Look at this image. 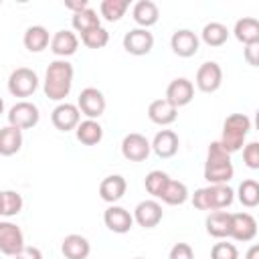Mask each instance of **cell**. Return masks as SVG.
<instances>
[{"mask_svg": "<svg viewBox=\"0 0 259 259\" xmlns=\"http://www.w3.org/2000/svg\"><path fill=\"white\" fill-rule=\"evenodd\" d=\"M26 51L30 53H40L45 51L49 45H51V36H49V30L40 24H34V26H28L26 32H24V38H22Z\"/></svg>", "mask_w": 259, "mask_h": 259, "instance_id": "obj_27", "label": "cell"}, {"mask_svg": "<svg viewBox=\"0 0 259 259\" xmlns=\"http://www.w3.org/2000/svg\"><path fill=\"white\" fill-rule=\"evenodd\" d=\"M103 223L111 233L123 235L134 227V217L130 214V210H125L123 206L111 204L105 212H103Z\"/></svg>", "mask_w": 259, "mask_h": 259, "instance_id": "obj_17", "label": "cell"}, {"mask_svg": "<svg viewBox=\"0 0 259 259\" xmlns=\"http://www.w3.org/2000/svg\"><path fill=\"white\" fill-rule=\"evenodd\" d=\"M243 53H245V61H247L251 67H257V63H259V42H255V45H245Z\"/></svg>", "mask_w": 259, "mask_h": 259, "instance_id": "obj_40", "label": "cell"}, {"mask_svg": "<svg viewBox=\"0 0 259 259\" xmlns=\"http://www.w3.org/2000/svg\"><path fill=\"white\" fill-rule=\"evenodd\" d=\"M127 8H130V2L127 0H103L99 4V12H101V16L107 22H117L125 14Z\"/></svg>", "mask_w": 259, "mask_h": 259, "instance_id": "obj_33", "label": "cell"}, {"mask_svg": "<svg viewBox=\"0 0 259 259\" xmlns=\"http://www.w3.org/2000/svg\"><path fill=\"white\" fill-rule=\"evenodd\" d=\"M125 190H127V182L119 174H111V176L103 178L99 184V196L109 204H115L117 200H121Z\"/></svg>", "mask_w": 259, "mask_h": 259, "instance_id": "obj_21", "label": "cell"}, {"mask_svg": "<svg viewBox=\"0 0 259 259\" xmlns=\"http://www.w3.org/2000/svg\"><path fill=\"white\" fill-rule=\"evenodd\" d=\"M73 75H75V71L69 61H65V59L53 61L45 73V85H42L45 95L53 101H63L71 93Z\"/></svg>", "mask_w": 259, "mask_h": 259, "instance_id": "obj_1", "label": "cell"}, {"mask_svg": "<svg viewBox=\"0 0 259 259\" xmlns=\"http://www.w3.org/2000/svg\"><path fill=\"white\" fill-rule=\"evenodd\" d=\"M22 148V130L6 125L0 127V156H14Z\"/></svg>", "mask_w": 259, "mask_h": 259, "instance_id": "obj_28", "label": "cell"}, {"mask_svg": "<svg viewBox=\"0 0 259 259\" xmlns=\"http://www.w3.org/2000/svg\"><path fill=\"white\" fill-rule=\"evenodd\" d=\"M132 14H134V20H136V24L140 28H150L160 18V10H158L156 2H152V0H140V2H136Z\"/></svg>", "mask_w": 259, "mask_h": 259, "instance_id": "obj_23", "label": "cell"}, {"mask_svg": "<svg viewBox=\"0 0 259 259\" xmlns=\"http://www.w3.org/2000/svg\"><path fill=\"white\" fill-rule=\"evenodd\" d=\"M150 152H152V146H150L148 138L142 134L134 132L121 140V154L130 162H144L150 156Z\"/></svg>", "mask_w": 259, "mask_h": 259, "instance_id": "obj_11", "label": "cell"}, {"mask_svg": "<svg viewBox=\"0 0 259 259\" xmlns=\"http://www.w3.org/2000/svg\"><path fill=\"white\" fill-rule=\"evenodd\" d=\"M168 180H170V176H168L166 172H162V170H152V172H148V176H146V180H144V186H146V190H148L154 198H158V196L162 194V190H164V186H166Z\"/></svg>", "mask_w": 259, "mask_h": 259, "instance_id": "obj_34", "label": "cell"}, {"mask_svg": "<svg viewBox=\"0 0 259 259\" xmlns=\"http://www.w3.org/2000/svg\"><path fill=\"white\" fill-rule=\"evenodd\" d=\"M245 259H259V247H257V245H253V247L247 251Z\"/></svg>", "mask_w": 259, "mask_h": 259, "instance_id": "obj_43", "label": "cell"}, {"mask_svg": "<svg viewBox=\"0 0 259 259\" xmlns=\"http://www.w3.org/2000/svg\"><path fill=\"white\" fill-rule=\"evenodd\" d=\"M24 247V235L18 225L10 221H0V253L14 257Z\"/></svg>", "mask_w": 259, "mask_h": 259, "instance_id": "obj_10", "label": "cell"}, {"mask_svg": "<svg viewBox=\"0 0 259 259\" xmlns=\"http://www.w3.org/2000/svg\"><path fill=\"white\" fill-rule=\"evenodd\" d=\"M148 117L156 125H170L178 117V109L166 99H154L148 105Z\"/></svg>", "mask_w": 259, "mask_h": 259, "instance_id": "obj_20", "label": "cell"}, {"mask_svg": "<svg viewBox=\"0 0 259 259\" xmlns=\"http://www.w3.org/2000/svg\"><path fill=\"white\" fill-rule=\"evenodd\" d=\"M61 251L65 255V259H87L91 253V245L83 235H67L61 243Z\"/></svg>", "mask_w": 259, "mask_h": 259, "instance_id": "obj_22", "label": "cell"}, {"mask_svg": "<svg viewBox=\"0 0 259 259\" xmlns=\"http://www.w3.org/2000/svg\"><path fill=\"white\" fill-rule=\"evenodd\" d=\"M38 119H40L38 107L34 103H30V101H18L8 111V125L18 127V130L34 127L38 123Z\"/></svg>", "mask_w": 259, "mask_h": 259, "instance_id": "obj_7", "label": "cell"}, {"mask_svg": "<svg viewBox=\"0 0 259 259\" xmlns=\"http://www.w3.org/2000/svg\"><path fill=\"white\" fill-rule=\"evenodd\" d=\"M38 87V77L28 67H18L8 77V91L14 97H30Z\"/></svg>", "mask_w": 259, "mask_h": 259, "instance_id": "obj_5", "label": "cell"}, {"mask_svg": "<svg viewBox=\"0 0 259 259\" xmlns=\"http://www.w3.org/2000/svg\"><path fill=\"white\" fill-rule=\"evenodd\" d=\"M257 235V221L249 212H231V229L229 237L235 241H253Z\"/></svg>", "mask_w": 259, "mask_h": 259, "instance_id": "obj_8", "label": "cell"}, {"mask_svg": "<svg viewBox=\"0 0 259 259\" xmlns=\"http://www.w3.org/2000/svg\"><path fill=\"white\" fill-rule=\"evenodd\" d=\"M65 8L67 10H73V14H77V12L85 10V8H89V2L87 0H67L65 2Z\"/></svg>", "mask_w": 259, "mask_h": 259, "instance_id": "obj_42", "label": "cell"}, {"mask_svg": "<svg viewBox=\"0 0 259 259\" xmlns=\"http://www.w3.org/2000/svg\"><path fill=\"white\" fill-rule=\"evenodd\" d=\"M237 196H239V202L247 208H255L259 204V184L257 180L253 178H247L239 184V190H237Z\"/></svg>", "mask_w": 259, "mask_h": 259, "instance_id": "obj_32", "label": "cell"}, {"mask_svg": "<svg viewBox=\"0 0 259 259\" xmlns=\"http://www.w3.org/2000/svg\"><path fill=\"white\" fill-rule=\"evenodd\" d=\"M200 38L208 47H221L229 38V28L225 24H221V22H208V24H204V28L200 32Z\"/></svg>", "mask_w": 259, "mask_h": 259, "instance_id": "obj_30", "label": "cell"}, {"mask_svg": "<svg viewBox=\"0 0 259 259\" xmlns=\"http://www.w3.org/2000/svg\"><path fill=\"white\" fill-rule=\"evenodd\" d=\"M4 111V101H2V97H0V113Z\"/></svg>", "mask_w": 259, "mask_h": 259, "instance_id": "obj_44", "label": "cell"}, {"mask_svg": "<svg viewBox=\"0 0 259 259\" xmlns=\"http://www.w3.org/2000/svg\"><path fill=\"white\" fill-rule=\"evenodd\" d=\"M0 214H2V192H0Z\"/></svg>", "mask_w": 259, "mask_h": 259, "instance_id": "obj_45", "label": "cell"}, {"mask_svg": "<svg viewBox=\"0 0 259 259\" xmlns=\"http://www.w3.org/2000/svg\"><path fill=\"white\" fill-rule=\"evenodd\" d=\"M152 150L158 158H172L176 156L178 148H180V140H178V134L172 132V130H162L154 136L152 140Z\"/></svg>", "mask_w": 259, "mask_h": 259, "instance_id": "obj_18", "label": "cell"}, {"mask_svg": "<svg viewBox=\"0 0 259 259\" xmlns=\"http://www.w3.org/2000/svg\"><path fill=\"white\" fill-rule=\"evenodd\" d=\"M134 221L140 225V227H144V229H154V227H158L160 225V221H162V217H164V212H162V204L158 202V200H142V202H138L136 204V208H134Z\"/></svg>", "mask_w": 259, "mask_h": 259, "instance_id": "obj_13", "label": "cell"}, {"mask_svg": "<svg viewBox=\"0 0 259 259\" xmlns=\"http://www.w3.org/2000/svg\"><path fill=\"white\" fill-rule=\"evenodd\" d=\"M168 259H194V251L188 243H176L170 253H168Z\"/></svg>", "mask_w": 259, "mask_h": 259, "instance_id": "obj_39", "label": "cell"}, {"mask_svg": "<svg viewBox=\"0 0 259 259\" xmlns=\"http://www.w3.org/2000/svg\"><path fill=\"white\" fill-rule=\"evenodd\" d=\"M105 97L99 89L95 87H85L79 97H77V109L87 117V119H97L105 111Z\"/></svg>", "mask_w": 259, "mask_h": 259, "instance_id": "obj_6", "label": "cell"}, {"mask_svg": "<svg viewBox=\"0 0 259 259\" xmlns=\"http://www.w3.org/2000/svg\"><path fill=\"white\" fill-rule=\"evenodd\" d=\"M77 49H79V38H77V34L73 30H67V28L57 30L53 34V38H51V51L57 57H63V59L71 57V55L77 53Z\"/></svg>", "mask_w": 259, "mask_h": 259, "instance_id": "obj_19", "label": "cell"}, {"mask_svg": "<svg viewBox=\"0 0 259 259\" xmlns=\"http://www.w3.org/2000/svg\"><path fill=\"white\" fill-rule=\"evenodd\" d=\"M22 196L16 190L2 192V217H16L22 210Z\"/></svg>", "mask_w": 259, "mask_h": 259, "instance_id": "obj_36", "label": "cell"}, {"mask_svg": "<svg viewBox=\"0 0 259 259\" xmlns=\"http://www.w3.org/2000/svg\"><path fill=\"white\" fill-rule=\"evenodd\" d=\"M136 259H144V257H136Z\"/></svg>", "mask_w": 259, "mask_h": 259, "instance_id": "obj_46", "label": "cell"}, {"mask_svg": "<svg viewBox=\"0 0 259 259\" xmlns=\"http://www.w3.org/2000/svg\"><path fill=\"white\" fill-rule=\"evenodd\" d=\"M14 259H42V253H40L38 247H28V245H24V247L14 255Z\"/></svg>", "mask_w": 259, "mask_h": 259, "instance_id": "obj_41", "label": "cell"}, {"mask_svg": "<svg viewBox=\"0 0 259 259\" xmlns=\"http://www.w3.org/2000/svg\"><path fill=\"white\" fill-rule=\"evenodd\" d=\"M51 121H53V125L59 130V132H71V130H75L77 125H79V121H81V111L77 109V105H73V103H59L55 109H53V113H51Z\"/></svg>", "mask_w": 259, "mask_h": 259, "instance_id": "obj_14", "label": "cell"}, {"mask_svg": "<svg viewBox=\"0 0 259 259\" xmlns=\"http://www.w3.org/2000/svg\"><path fill=\"white\" fill-rule=\"evenodd\" d=\"M206 233L214 239H225L229 237V229H231V212L227 210H212L208 212L206 221Z\"/></svg>", "mask_w": 259, "mask_h": 259, "instance_id": "obj_26", "label": "cell"}, {"mask_svg": "<svg viewBox=\"0 0 259 259\" xmlns=\"http://www.w3.org/2000/svg\"><path fill=\"white\" fill-rule=\"evenodd\" d=\"M123 49L130 55L144 57L154 49V34L148 28H132L123 34Z\"/></svg>", "mask_w": 259, "mask_h": 259, "instance_id": "obj_9", "label": "cell"}, {"mask_svg": "<svg viewBox=\"0 0 259 259\" xmlns=\"http://www.w3.org/2000/svg\"><path fill=\"white\" fill-rule=\"evenodd\" d=\"M251 130V119L245 113H231L223 123V134L219 144L229 152H239L245 144V138Z\"/></svg>", "mask_w": 259, "mask_h": 259, "instance_id": "obj_4", "label": "cell"}, {"mask_svg": "<svg viewBox=\"0 0 259 259\" xmlns=\"http://www.w3.org/2000/svg\"><path fill=\"white\" fill-rule=\"evenodd\" d=\"M233 34L239 42L243 45H255L259 42V20L253 18V16H245V18H239L235 22V28H233Z\"/></svg>", "mask_w": 259, "mask_h": 259, "instance_id": "obj_24", "label": "cell"}, {"mask_svg": "<svg viewBox=\"0 0 259 259\" xmlns=\"http://www.w3.org/2000/svg\"><path fill=\"white\" fill-rule=\"evenodd\" d=\"M223 83V69L214 61H206L196 71V87L202 93H214Z\"/></svg>", "mask_w": 259, "mask_h": 259, "instance_id": "obj_12", "label": "cell"}, {"mask_svg": "<svg viewBox=\"0 0 259 259\" xmlns=\"http://www.w3.org/2000/svg\"><path fill=\"white\" fill-rule=\"evenodd\" d=\"M194 97V85L192 81H188L186 77H178L174 81H170V85L166 87V101H170L176 109L178 107H184L192 101Z\"/></svg>", "mask_w": 259, "mask_h": 259, "instance_id": "obj_16", "label": "cell"}, {"mask_svg": "<svg viewBox=\"0 0 259 259\" xmlns=\"http://www.w3.org/2000/svg\"><path fill=\"white\" fill-rule=\"evenodd\" d=\"M162 202H166V204H172V206H176V204H184L186 200H188V188H186V184L184 182H180V180H168L166 182V186H164V190H162V194L158 196Z\"/></svg>", "mask_w": 259, "mask_h": 259, "instance_id": "obj_29", "label": "cell"}, {"mask_svg": "<svg viewBox=\"0 0 259 259\" xmlns=\"http://www.w3.org/2000/svg\"><path fill=\"white\" fill-rule=\"evenodd\" d=\"M243 162L251 170H259V144L257 142H249L243 148Z\"/></svg>", "mask_w": 259, "mask_h": 259, "instance_id": "obj_38", "label": "cell"}, {"mask_svg": "<svg viewBox=\"0 0 259 259\" xmlns=\"http://www.w3.org/2000/svg\"><path fill=\"white\" fill-rule=\"evenodd\" d=\"M198 45H200L198 36H196L192 30H188V28L176 30V32L172 34V38H170V49H172V53L178 55V57H182V59L194 57V55L198 53Z\"/></svg>", "mask_w": 259, "mask_h": 259, "instance_id": "obj_15", "label": "cell"}, {"mask_svg": "<svg viewBox=\"0 0 259 259\" xmlns=\"http://www.w3.org/2000/svg\"><path fill=\"white\" fill-rule=\"evenodd\" d=\"M235 200V190L229 184H208L204 188L194 190L192 204L198 210H223L231 206Z\"/></svg>", "mask_w": 259, "mask_h": 259, "instance_id": "obj_3", "label": "cell"}, {"mask_svg": "<svg viewBox=\"0 0 259 259\" xmlns=\"http://www.w3.org/2000/svg\"><path fill=\"white\" fill-rule=\"evenodd\" d=\"M71 24H73V28H75L77 32H81V34L87 32V30H93V28L101 26L99 16H97V12H95L91 6L85 8V10H81V12H77V14H73Z\"/></svg>", "mask_w": 259, "mask_h": 259, "instance_id": "obj_31", "label": "cell"}, {"mask_svg": "<svg viewBox=\"0 0 259 259\" xmlns=\"http://www.w3.org/2000/svg\"><path fill=\"white\" fill-rule=\"evenodd\" d=\"M210 259H239V251L233 243H217L210 249Z\"/></svg>", "mask_w": 259, "mask_h": 259, "instance_id": "obj_37", "label": "cell"}, {"mask_svg": "<svg viewBox=\"0 0 259 259\" xmlns=\"http://www.w3.org/2000/svg\"><path fill=\"white\" fill-rule=\"evenodd\" d=\"M75 136L83 146H97L103 140V127L97 119H83L75 127Z\"/></svg>", "mask_w": 259, "mask_h": 259, "instance_id": "obj_25", "label": "cell"}, {"mask_svg": "<svg viewBox=\"0 0 259 259\" xmlns=\"http://www.w3.org/2000/svg\"><path fill=\"white\" fill-rule=\"evenodd\" d=\"M81 42L87 47V49H103L107 42H109V32L103 28V26H97L93 30H87L81 34Z\"/></svg>", "mask_w": 259, "mask_h": 259, "instance_id": "obj_35", "label": "cell"}, {"mask_svg": "<svg viewBox=\"0 0 259 259\" xmlns=\"http://www.w3.org/2000/svg\"><path fill=\"white\" fill-rule=\"evenodd\" d=\"M235 174L231 154L217 142L208 146L206 162H204V180L208 184H227Z\"/></svg>", "mask_w": 259, "mask_h": 259, "instance_id": "obj_2", "label": "cell"}]
</instances>
